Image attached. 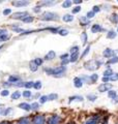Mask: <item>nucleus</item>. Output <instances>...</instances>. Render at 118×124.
<instances>
[{
  "instance_id": "40",
  "label": "nucleus",
  "mask_w": 118,
  "mask_h": 124,
  "mask_svg": "<svg viewBox=\"0 0 118 124\" xmlns=\"http://www.w3.org/2000/svg\"><path fill=\"white\" fill-rule=\"evenodd\" d=\"M89 51H90V46H87V48L85 49V51L83 52V54H82V57H84V56H86L87 54L89 53Z\"/></svg>"
},
{
  "instance_id": "14",
  "label": "nucleus",
  "mask_w": 118,
  "mask_h": 124,
  "mask_svg": "<svg viewBox=\"0 0 118 124\" xmlns=\"http://www.w3.org/2000/svg\"><path fill=\"white\" fill-rule=\"evenodd\" d=\"M29 67H30V70L31 71H36L37 70V65H36V63L34 62V60H32V61H30V63H29Z\"/></svg>"
},
{
  "instance_id": "39",
  "label": "nucleus",
  "mask_w": 118,
  "mask_h": 124,
  "mask_svg": "<svg viewBox=\"0 0 118 124\" xmlns=\"http://www.w3.org/2000/svg\"><path fill=\"white\" fill-rule=\"evenodd\" d=\"M94 15H95V14H94L92 10H90V12H87V16H86V17H87V19H91V18L94 17Z\"/></svg>"
},
{
  "instance_id": "44",
  "label": "nucleus",
  "mask_w": 118,
  "mask_h": 124,
  "mask_svg": "<svg viewBox=\"0 0 118 124\" xmlns=\"http://www.w3.org/2000/svg\"><path fill=\"white\" fill-rule=\"evenodd\" d=\"M70 52H72V54H73V53H76V52H79V46H73V48L70 49Z\"/></svg>"
},
{
  "instance_id": "42",
  "label": "nucleus",
  "mask_w": 118,
  "mask_h": 124,
  "mask_svg": "<svg viewBox=\"0 0 118 124\" xmlns=\"http://www.w3.org/2000/svg\"><path fill=\"white\" fill-rule=\"evenodd\" d=\"M80 21H81V23H84V24H88L89 23V21L87 20V17H82L80 19Z\"/></svg>"
},
{
  "instance_id": "53",
  "label": "nucleus",
  "mask_w": 118,
  "mask_h": 124,
  "mask_svg": "<svg viewBox=\"0 0 118 124\" xmlns=\"http://www.w3.org/2000/svg\"><path fill=\"white\" fill-rule=\"evenodd\" d=\"M3 34H7V31L5 29H1V30H0V36L3 35Z\"/></svg>"
},
{
  "instance_id": "7",
  "label": "nucleus",
  "mask_w": 118,
  "mask_h": 124,
  "mask_svg": "<svg viewBox=\"0 0 118 124\" xmlns=\"http://www.w3.org/2000/svg\"><path fill=\"white\" fill-rule=\"evenodd\" d=\"M59 122H60V117L57 115H54L49 119L48 124H59Z\"/></svg>"
},
{
  "instance_id": "24",
  "label": "nucleus",
  "mask_w": 118,
  "mask_h": 124,
  "mask_svg": "<svg viewBox=\"0 0 118 124\" xmlns=\"http://www.w3.org/2000/svg\"><path fill=\"white\" fill-rule=\"evenodd\" d=\"M108 96L110 97V98H114L117 96V92L116 91H113V90H111V91H108Z\"/></svg>"
},
{
  "instance_id": "47",
  "label": "nucleus",
  "mask_w": 118,
  "mask_h": 124,
  "mask_svg": "<svg viewBox=\"0 0 118 124\" xmlns=\"http://www.w3.org/2000/svg\"><path fill=\"white\" fill-rule=\"evenodd\" d=\"M31 108H32V110H37L38 108V103L37 102L32 103V105H31Z\"/></svg>"
},
{
  "instance_id": "52",
  "label": "nucleus",
  "mask_w": 118,
  "mask_h": 124,
  "mask_svg": "<svg viewBox=\"0 0 118 124\" xmlns=\"http://www.w3.org/2000/svg\"><path fill=\"white\" fill-rule=\"evenodd\" d=\"M12 112V108H7V110L4 112V115H5V116H7L8 114H10Z\"/></svg>"
},
{
  "instance_id": "59",
  "label": "nucleus",
  "mask_w": 118,
  "mask_h": 124,
  "mask_svg": "<svg viewBox=\"0 0 118 124\" xmlns=\"http://www.w3.org/2000/svg\"><path fill=\"white\" fill-rule=\"evenodd\" d=\"M114 55H116V57H117V58H118V50L114 52Z\"/></svg>"
},
{
  "instance_id": "22",
  "label": "nucleus",
  "mask_w": 118,
  "mask_h": 124,
  "mask_svg": "<svg viewBox=\"0 0 118 124\" xmlns=\"http://www.w3.org/2000/svg\"><path fill=\"white\" fill-rule=\"evenodd\" d=\"M81 40H82L83 45H86V43H87V33L86 32L82 33V35H81Z\"/></svg>"
},
{
  "instance_id": "21",
  "label": "nucleus",
  "mask_w": 118,
  "mask_h": 124,
  "mask_svg": "<svg viewBox=\"0 0 118 124\" xmlns=\"http://www.w3.org/2000/svg\"><path fill=\"white\" fill-rule=\"evenodd\" d=\"M8 81H9V83H17L19 81V77L18 76H10L8 78Z\"/></svg>"
},
{
  "instance_id": "37",
  "label": "nucleus",
  "mask_w": 118,
  "mask_h": 124,
  "mask_svg": "<svg viewBox=\"0 0 118 124\" xmlns=\"http://www.w3.org/2000/svg\"><path fill=\"white\" fill-rule=\"evenodd\" d=\"M47 100H49L48 96H41V98H39V102H41V103H45Z\"/></svg>"
},
{
  "instance_id": "6",
  "label": "nucleus",
  "mask_w": 118,
  "mask_h": 124,
  "mask_svg": "<svg viewBox=\"0 0 118 124\" xmlns=\"http://www.w3.org/2000/svg\"><path fill=\"white\" fill-rule=\"evenodd\" d=\"M12 4L15 6H18V7H22V6H26V5L29 4V1H26V0H18V1H14Z\"/></svg>"
},
{
  "instance_id": "1",
  "label": "nucleus",
  "mask_w": 118,
  "mask_h": 124,
  "mask_svg": "<svg viewBox=\"0 0 118 124\" xmlns=\"http://www.w3.org/2000/svg\"><path fill=\"white\" fill-rule=\"evenodd\" d=\"M66 70V67L65 66H58L56 68H46L45 71L47 72L50 76H53V77H62L63 74Z\"/></svg>"
},
{
  "instance_id": "9",
  "label": "nucleus",
  "mask_w": 118,
  "mask_h": 124,
  "mask_svg": "<svg viewBox=\"0 0 118 124\" xmlns=\"http://www.w3.org/2000/svg\"><path fill=\"white\" fill-rule=\"evenodd\" d=\"M99 31H103V28L101 27V25L98 24H94L92 25V27H91V32L92 33H98Z\"/></svg>"
},
{
  "instance_id": "27",
  "label": "nucleus",
  "mask_w": 118,
  "mask_h": 124,
  "mask_svg": "<svg viewBox=\"0 0 118 124\" xmlns=\"http://www.w3.org/2000/svg\"><path fill=\"white\" fill-rule=\"evenodd\" d=\"M53 4H55V1H41V2H39V5H53Z\"/></svg>"
},
{
  "instance_id": "45",
  "label": "nucleus",
  "mask_w": 118,
  "mask_h": 124,
  "mask_svg": "<svg viewBox=\"0 0 118 124\" xmlns=\"http://www.w3.org/2000/svg\"><path fill=\"white\" fill-rule=\"evenodd\" d=\"M80 10H81V7H80V6H76L75 8L73 9V14H78Z\"/></svg>"
},
{
  "instance_id": "54",
  "label": "nucleus",
  "mask_w": 118,
  "mask_h": 124,
  "mask_svg": "<svg viewBox=\"0 0 118 124\" xmlns=\"http://www.w3.org/2000/svg\"><path fill=\"white\" fill-rule=\"evenodd\" d=\"M33 12H41V7H38V6H36L33 8Z\"/></svg>"
},
{
  "instance_id": "26",
  "label": "nucleus",
  "mask_w": 118,
  "mask_h": 124,
  "mask_svg": "<svg viewBox=\"0 0 118 124\" xmlns=\"http://www.w3.org/2000/svg\"><path fill=\"white\" fill-rule=\"evenodd\" d=\"M104 76L105 77H109V78L112 77V76H113V71H112V69L111 68H108L106 71L104 72Z\"/></svg>"
},
{
  "instance_id": "36",
  "label": "nucleus",
  "mask_w": 118,
  "mask_h": 124,
  "mask_svg": "<svg viewBox=\"0 0 118 124\" xmlns=\"http://www.w3.org/2000/svg\"><path fill=\"white\" fill-rule=\"evenodd\" d=\"M8 38H9V35L8 34H3V35L0 36V40H1V41H4V40L8 39Z\"/></svg>"
},
{
  "instance_id": "34",
  "label": "nucleus",
  "mask_w": 118,
  "mask_h": 124,
  "mask_svg": "<svg viewBox=\"0 0 118 124\" xmlns=\"http://www.w3.org/2000/svg\"><path fill=\"white\" fill-rule=\"evenodd\" d=\"M98 76L96 74H93L92 76L90 77V80H91V82L92 83H95L96 81H98Z\"/></svg>"
},
{
  "instance_id": "62",
  "label": "nucleus",
  "mask_w": 118,
  "mask_h": 124,
  "mask_svg": "<svg viewBox=\"0 0 118 124\" xmlns=\"http://www.w3.org/2000/svg\"><path fill=\"white\" fill-rule=\"evenodd\" d=\"M117 32H118V28H117Z\"/></svg>"
},
{
  "instance_id": "15",
  "label": "nucleus",
  "mask_w": 118,
  "mask_h": 124,
  "mask_svg": "<svg viewBox=\"0 0 118 124\" xmlns=\"http://www.w3.org/2000/svg\"><path fill=\"white\" fill-rule=\"evenodd\" d=\"M116 35H117V33L115 32V31L111 30V31H109V32H108V34H107V38H110V39H113V38L116 37Z\"/></svg>"
},
{
  "instance_id": "56",
  "label": "nucleus",
  "mask_w": 118,
  "mask_h": 124,
  "mask_svg": "<svg viewBox=\"0 0 118 124\" xmlns=\"http://www.w3.org/2000/svg\"><path fill=\"white\" fill-rule=\"evenodd\" d=\"M69 62V59H65V60H62V65H65V64H67Z\"/></svg>"
},
{
  "instance_id": "16",
  "label": "nucleus",
  "mask_w": 118,
  "mask_h": 124,
  "mask_svg": "<svg viewBox=\"0 0 118 124\" xmlns=\"http://www.w3.org/2000/svg\"><path fill=\"white\" fill-rule=\"evenodd\" d=\"M110 21H111L112 23H114V24H117L118 23V15L117 14H113L110 17Z\"/></svg>"
},
{
  "instance_id": "58",
  "label": "nucleus",
  "mask_w": 118,
  "mask_h": 124,
  "mask_svg": "<svg viewBox=\"0 0 118 124\" xmlns=\"http://www.w3.org/2000/svg\"><path fill=\"white\" fill-rule=\"evenodd\" d=\"M2 113H3V108H2V107H0V115H1Z\"/></svg>"
},
{
  "instance_id": "20",
  "label": "nucleus",
  "mask_w": 118,
  "mask_h": 124,
  "mask_svg": "<svg viewBox=\"0 0 118 124\" xmlns=\"http://www.w3.org/2000/svg\"><path fill=\"white\" fill-rule=\"evenodd\" d=\"M84 99V98L82 96H72V97H69V102H72L73 100H77V101H82V100Z\"/></svg>"
},
{
  "instance_id": "46",
  "label": "nucleus",
  "mask_w": 118,
  "mask_h": 124,
  "mask_svg": "<svg viewBox=\"0 0 118 124\" xmlns=\"http://www.w3.org/2000/svg\"><path fill=\"white\" fill-rule=\"evenodd\" d=\"M8 94H9L8 90H3V91H1V96H7Z\"/></svg>"
},
{
  "instance_id": "29",
  "label": "nucleus",
  "mask_w": 118,
  "mask_h": 124,
  "mask_svg": "<svg viewBox=\"0 0 118 124\" xmlns=\"http://www.w3.org/2000/svg\"><path fill=\"white\" fill-rule=\"evenodd\" d=\"M33 86H34V82H26L24 87L27 88V89H30V88H32Z\"/></svg>"
},
{
  "instance_id": "32",
  "label": "nucleus",
  "mask_w": 118,
  "mask_h": 124,
  "mask_svg": "<svg viewBox=\"0 0 118 124\" xmlns=\"http://www.w3.org/2000/svg\"><path fill=\"white\" fill-rule=\"evenodd\" d=\"M117 62H118V58L117 57H114V58H112V59H109L107 63L108 64H113V63H117Z\"/></svg>"
},
{
  "instance_id": "51",
  "label": "nucleus",
  "mask_w": 118,
  "mask_h": 124,
  "mask_svg": "<svg viewBox=\"0 0 118 124\" xmlns=\"http://www.w3.org/2000/svg\"><path fill=\"white\" fill-rule=\"evenodd\" d=\"M99 10H101V8H99L98 6H94L93 8H92V12H94V14H95V12H98Z\"/></svg>"
},
{
  "instance_id": "38",
  "label": "nucleus",
  "mask_w": 118,
  "mask_h": 124,
  "mask_svg": "<svg viewBox=\"0 0 118 124\" xmlns=\"http://www.w3.org/2000/svg\"><path fill=\"white\" fill-rule=\"evenodd\" d=\"M57 97H58V95L57 94H50L48 96V98L50 100H55V99H57Z\"/></svg>"
},
{
  "instance_id": "48",
  "label": "nucleus",
  "mask_w": 118,
  "mask_h": 124,
  "mask_svg": "<svg viewBox=\"0 0 118 124\" xmlns=\"http://www.w3.org/2000/svg\"><path fill=\"white\" fill-rule=\"evenodd\" d=\"M10 12H12V10H10L9 8H6V9L3 10V15H4V16H8Z\"/></svg>"
},
{
  "instance_id": "57",
  "label": "nucleus",
  "mask_w": 118,
  "mask_h": 124,
  "mask_svg": "<svg viewBox=\"0 0 118 124\" xmlns=\"http://www.w3.org/2000/svg\"><path fill=\"white\" fill-rule=\"evenodd\" d=\"M74 3L75 4H80V3H82V1H81V0H75Z\"/></svg>"
},
{
  "instance_id": "13",
  "label": "nucleus",
  "mask_w": 118,
  "mask_h": 124,
  "mask_svg": "<svg viewBox=\"0 0 118 124\" xmlns=\"http://www.w3.org/2000/svg\"><path fill=\"white\" fill-rule=\"evenodd\" d=\"M55 58V52L54 51H50L46 56H45V59L46 60H52V59Z\"/></svg>"
},
{
  "instance_id": "33",
  "label": "nucleus",
  "mask_w": 118,
  "mask_h": 124,
  "mask_svg": "<svg viewBox=\"0 0 118 124\" xmlns=\"http://www.w3.org/2000/svg\"><path fill=\"white\" fill-rule=\"evenodd\" d=\"M87 98L90 101H95V99H96V95H94V94H88L87 95Z\"/></svg>"
},
{
  "instance_id": "8",
  "label": "nucleus",
  "mask_w": 118,
  "mask_h": 124,
  "mask_svg": "<svg viewBox=\"0 0 118 124\" xmlns=\"http://www.w3.org/2000/svg\"><path fill=\"white\" fill-rule=\"evenodd\" d=\"M112 86L110 84H107V83H105V84H102L101 86L98 87V91L99 92H106V91H109V89L111 88Z\"/></svg>"
},
{
  "instance_id": "28",
  "label": "nucleus",
  "mask_w": 118,
  "mask_h": 124,
  "mask_svg": "<svg viewBox=\"0 0 118 124\" xmlns=\"http://www.w3.org/2000/svg\"><path fill=\"white\" fill-rule=\"evenodd\" d=\"M72 4H73V2L70 1V0H66V1H64L63 3H62V6H63L64 8H67V7H69Z\"/></svg>"
},
{
  "instance_id": "12",
  "label": "nucleus",
  "mask_w": 118,
  "mask_h": 124,
  "mask_svg": "<svg viewBox=\"0 0 118 124\" xmlns=\"http://www.w3.org/2000/svg\"><path fill=\"white\" fill-rule=\"evenodd\" d=\"M19 108H22V110H24V111H30V110H31V105H28V103H26V102L20 103V105H19Z\"/></svg>"
},
{
  "instance_id": "43",
  "label": "nucleus",
  "mask_w": 118,
  "mask_h": 124,
  "mask_svg": "<svg viewBox=\"0 0 118 124\" xmlns=\"http://www.w3.org/2000/svg\"><path fill=\"white\" fill-rule=\"evenodd\" d=\"M23 96H24V97H30L31 96V92L28 91V90H26V91L23 92Z\"/></svg>"
},
{
  "instance_id": "31",
  "label": "nucleus",
  "mask_w": 118,
  "mask_h": 124,
  "mask_svg": "<svg viewBox=\"0 0 118 124\" xmlns=\"http://www.w3.org/2000/svg\"><path fill=\"white\" fill-rule=\"evenodd\" d=\"M33 88L36 90H39L41 88V81H37V82H35L34 83V86H33Z\"/></svg>"
},
{
  "instance_id": "19",
  "label": "nucleus",
  "mask_w": 118,
  "mask_h": 124,
  "mask_svg": "<svg viewBox=\"0 0 118 124\" xmlns=\"http://www.w3.org/2000/svg\"><path fill=\"white\" fill-rule=\"evenodd\" d=\"M78 58H79V52H76V53H73L72 54V58H70V62H75V61H77L78 60Z\"/></svg>"
},
{
  "instance_id": "11",
  "label": "nucleus",
  "mask_w": 118,
  "mask_h": 124,
  "mask_svg": "<svg viewBox=\"0 0 118 124\" xmlns=\"http://www.w3.org/2000/svg\"><path fill=\"white\" fill-rule=\"evenodd\" d=\"M103 55L106 57V58H110V57H112L114 55V51L111 50V49H106V50L104 51Z\"/></svg>"
},
{
  "instance_id": "10",
  "label": "nucleus",
  "mask_w": 118,
  "mask_h": 124,
  "mask_svg": "<svg viewBox=\"0 0 118 124\" xmlns=\"http://www.w3.org/2000/svg\"><path fill=\"white\" fill-rule=\"evenodd\" d=\"M74 85L76 88H81L83 86V81L80 78H75L74 79Z\"/></svg>"
},
{
  "instance_id": "49",
  "label": "nucleus",
  "mask_w": 118,
  "mask_h": 124,
  "mask_svg": "<svg viewBox=\"0 0 118 124\" xmlns=\"http://www.w3.org/2000/svg\"><path fill=\"white\" fill-rule=\"evenodd\" d=\"M96 123V121H95V119H90V120H88L87 122H86L85 124H95Z\"/></svg>"
},
{
  "instance_id": "4",
  "label": "nucleus",
  "mask_w": 118,
  "mask_h": 124,
  "mask_svg": "<svg viewBox=\"0 0 118 124\" xmlns=\"http://www.w3.org/2000/svg\"><path fill=\"white\" fill-rule=\"evenodd\" d=\"M45 123V117L43 115H37L33 119V124H44Z\"/></svg>"
},
{
  "instance_id": "3",
  "label": "nucleus",
  "mask_w": 118,
  "mask_h": 124,
  "mask_svg": "<svg viewBox=\"0 0 118 124\" xmlns=\"http://www.w3.org/2000/svg\"><path fill=\"white\" fill-rule=\"evenodd\" d=\"M58 16H57L56 14H54V12H44L43 15H41V19L44 20V21H55L58 19Z\"/></svg>"
},
{
  "instance_id": "25",
  "label": "nucleus",
  "mask_w": 118,
  "mask_h": 124,
  "mask_svg": "<svg viewBox=\"0 0 118 124\" xmlns=\"http://www.w3.org/2000/svg\"><path fill=\"white\" fill-rule=\"evenodd\" d=\"M18 124H29V119L28 118H21Z\"/></svg>"
},
{
  "instance_id": "2",
  "label": "nucleus",
  "mask_w": 118,
  "mask_h": 124,
  "mask_svg": "<svg viewBox=\"0 0 118 124\" xmlns=\"http://www.w3.org/2000/svg\"><path fill=\"white\" fill-rule=\"evenodd\" d=\"M103 63L102 61H98V60H89L84 64V67L88 70H95L96 68H98V66Z\"/></svg>"
},
{
  "instance_id": "35",
  "label": "nucleus",
  "mask_w": 118,
  "mask_h": 124,
  "mask_svg": "<svg viewBox=\"0 0 118 124\" xmlns=\"http://www.w3.org/2000/svg\"><path fill=\"white\" fill-rule=\"evenodd\" d=\"M34 62L36 63V65L39 66V65L43 64V59H41V58H36V59H34Z\"/></svg>"
},
{
  "instance_id": "61",
  "label": "nucleus",
  "mask_w": 118,
  "mask_h": 124,
  "mask_svg": "<svg viewBox=\"0 0 118 124\" xmlns=\"http://www.w3.org/2000/svg\"><path fill=\"white\" fill-rule=\"evenodd\" d=\"M0 124H9V123H8V122H5V121H4V122H1Z\"/></svg>"
},
{
  "instance_id": "17",
  "label": "nucleus",
  "mask_w": 118,
  "mask_h": 124,
  "mask_svg": "<svg viewBox=\"0 0 118 124\" xmlns=\"http://www.w3.org/2000/svg\"><path fill=\"white\" fill-rule=\"evenodd\" d=\"M33 20H34V19H33V17H31V16H29V15L26 16L25 18H23V19H22V21L24 23H31Z\"/></svg>"
},
{
  "instance_id": "5",
  "label": "nucleus",
  "mask_w": 118,
  "mask_h": 124,
  "mask_svg": "<svg viewBox=\"0 0 118 124\" xmlns=\"http://www.w3.org/2000/svg\"><path fill=\"white\" fill-rule=\"evenodd\" d=\"M26 16H28L27 12H16V14L12 15V19H15V20H17V19H19V20H22L23 18H25Z\"/></svg>"
},
{
  "instance_id": "60",
  "label": "nucleus",
  "mask_w": 118,
  "mask_h": 124,
  "mask_svg": "<svg viewBox=\"0 0 118 124\" xmlns=\"http://www.w3.org/2000/svg\"><path fill=\"white\" fill-rule=\"evenodd\" d=\"M114 99H115V100H114V102H118V96H116V97L114 98Z\"/></svg>"
},
{
  "instance_id": "55",
  "label": "nucleus",
  "mask_w": 118,
  "mask_h": 124,
  "mask_svg": "<svg viewBox=\"0 0 118 124\" xmlns=\"http://www.w3.org/2000/svg\"><path fill=\"white\" fill-rule=\"evenodd\" d=\"M109 81H111L109 77H104L103 78V82H109Z\"/></svg>"
},
{
  "instance_id": "18",
  "label": "nucleus",
  "mask_w": 118,
  "mask_h": 124,
  "mask_svg": "<svg viewBox=\"0 0 118 124\" xmlns=\"http://www.w3.org/2000/svg\"><path fill=\"white\" fill-rule=\"evenodd\" d=\"M74 20V17L72 15H64L63 16V21L64 22H72Z\"/></svg>"
},
{
  "instance_id": "41",
  "label": "nucleus",
  "mask_w": 118,
  "mask_h": 124,
  "mask_svg": "<svg viewBox=\"0 0 118 124\" xmlns=\"http://www.w3.org/2000/svg\"><path fill=\"white\" fill-rule=\"evenodd\" d=\"M111 81H118V74H113V76L110 77Z\"/></svg>"
},
{
  "instance_id": "30",
  "label": "nucleus",
  "mask_w": 118,
  "mask_h": 124,
  "mask_svg": "<svg viewBox=\"0 0 118 124\" xmlns=\"http://www.w3.org/2000/svg\"><path fill=\"white\" fill-rule=\"evenodd\" d=\"M58 33H59L60 35H62V36H65V35L69 34V30H66V29H60L58 31Z\"/></svg>"
},
{
  "instance_id": "50",
  "label": "nucleus",
  "mask_w": 118,
  "mask_h": 124,
  "mask_svg": "<svg viewBox=\"0 0 118 124\" xmlns=\"http://www.w3.org/2000/svg\"><path fill=\"white\" fill-rule=\"evenodd\" d=\"M67 58H69V54H63V55L60 56V59H61V60H65V59H67Z\"/></svg>"
},
{
  "instance_id": "23",
  "label": "nucleus",
  "mask_w": 118,
  "mask_h": 124,
  "mask_svg": "<svg viewBox=\"0 0 118 124\" xmlns=\"http://www.w3.org/2000/svg\"><path fill=\"white\" fill-rule=\"evenodd\" d=\"M20 96H21V93L19 91H16L12 94V99H19Z\"/></svg>"
}]
</instances>
